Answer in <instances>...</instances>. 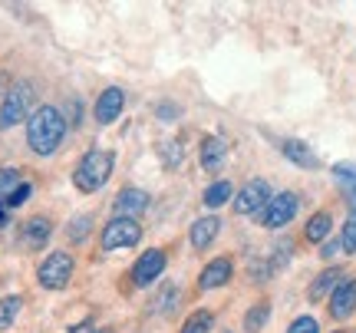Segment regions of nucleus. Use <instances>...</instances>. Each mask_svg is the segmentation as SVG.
Wrapping results in <instances>:
<instances>
[{
  "label": "nucleus",
  "mask_w": 356,
  "mask_h": 333,
  "mask_svg": "<svg viewBox=\"0 0 356 333\" xmlns=\"http://www.w3.org/2000/svg\"><path fill=\"white\" fill-rule=\"evenodd\" d=\"M89 231H92V215H76V218L66 225V238L73 244H79V241H86Z\"/></svg>",
  "instance_id": "nucleus-25"
},
{
  "label": "nucleus",
  "mask_w": 356,
  "mask_h": 333,
  "mask_svg": "<svg viewBox=\"0 0 356 333\" xmlns=\"http://www.w3.org/2000/svg\"><path fill=\"white\" fill-rule=\"evenodd\" d=\"M142 241V225L136 218H113L99 234L102 251H122V247H136Z\"/></svg>",
  "instance_id": "nucleus-4"
},
{
  "label": "nucleus",
  "mask_w": 356,
  "mask_h": 333,
  "mask_svg": "<svg viewBox=\"0 0 356 333\" xmlns=\"http://www.w3.org/2000/svg\"><path fill=\"white\" fill-rule=\"evenodd\" d=\"M280 152H284V159H291L293 165H300V168H317L320 165V159L314 155V149L300 139H284L280 142Z\"/></svg>",
  "instance_id": "nucleus-16"
},
{
  "label": "nucleus",
  "mask_w": 356,
  "mask_h": 333,
  "mask_svg": "<svg viewBox=\"0 0 356 333\" xmlns=\"http://www.w3.org/2000/svg\"><path fill=\"white\" fill-rule=\"evenodd\" d=\"M287 333H320V323L310 317V314H304V317H297V320L287 327Z\"/></svg>",
  "instance_id": "nucleus-28"
},
{
  "label": "nucleus",
  "mask_w": 356,
  "mask_h": 333,
  "mask_svg": "<svg viewBox=\"0 0 356 333\" xmlns=\"http://www.w3.org/2000/svg\"><path fill=\"white\" fill-rule=\"evenodd\" d=\"M53 234V221L47 218V215H33V218H26L24 225H20V241H24V247H30V251H40L43 244L50 241Z\"/></svg>",
  "instance_id": "nucleus-12"
},
{
  "label": "nucleus",
  "mask_w": 356,
  "mask_h": 333,
  "mask_svg": "<svg viewBox=\"0 0 356 333\" xmlns=\"http://www.w3.org/2000/svg\"><path fill=\"white\" fill-rule=\"evenodd\" d=\"M231 277H234L231 257H215V261H208L204 270L198 274V291H218V287H225Z\"/></svg>",
  "instance_id": "nucleus-10"
},
{
  "label": "nucleus",
  "mask_w": 356,
  "mask_h": 333,
  "mask_svg": "<svg viewBox=\"0 0 356 333\" xmlns=\"http://www.w3.org/2000/svg\"><path fill=\"white\" fill-rule=\"evenodd\" d=\"M215 333H231V330H215Z\"/></svg>",
  "instance_id": "nucleus-37"
},
{
  "label": "nucleus",
  "mask_w": 356,
  "mask_h": 333,
  "mask_svg": "<svg viewBox=\"0 0 356 333\" xmlns=\"http://www.w3.org/2000/svg\"><path fill=\"white\" fill-rule=\"evenodd\" d=\"M73 254L70 251H53V254H47L43 261H40L37 268V281L43 291H63L66 284H70V277H73Z\"/></svg>",
  "instance_id": "nucleus-3"
},
{
  "label": "nucleus",
  "mask_w": 356,
  "mask_h": 333,
  "mask_svg": "<svg viewBox=\"0 0 356 333\" xmlns=\"http://www.w3.org/2000/svg\"><path fill=\"white\" fill-rule=\"evenodd\" d=\"M228 159V142L218 136H204L202 139V168L204 172H218Z\"/></svg>",
  "instance_id": "nucleus-15"
},
{
  "label": "nucleus",
  "mask_w": 356,
  "mask_h": 333,
  "mask_svg": "<svg viewBox=\"0 0 356 333\" xmlns=\"http://www.w3.org/2000/svg\"><path fill=\"white\" fill-rule=\"evenodd\" d=\"M340 251H343V244H340V241H323V247H320V254L327 257V261H333Z\"/></svg>",
  "instance_id": "nucleus-32"
},
{
  "label": "nucleus",
  "mask_w": 356,
  "mask_h": 333,
  "mask_svg": "<svg viewBox=\"0 0 356 333\" xmlns=\"http://www.w3.org/2000/svg\"><path fill=\"white\" fill-rule=\"evenodd\" d=\"M333 179L340 181L346 202H350V211H356V165L353 162H337L333 165Z\"/></svg>",
  "instance_id": "nucleus-18"
},
{
  "label": "nucleus",
  "mask_w": 356,
  "mask_h": 333,
  "mask_svg": "<svg viewBox=\"0 0 356 333\" xmlns=\"http://www.w3.org/2000/svg\"><path fill=\"white\" fill-rule=\"evenodd\" d=\"M113 165H115L113 152H106V149H89V152L79 159L76 172H73V185H76L83 195L99 192L102 185L109 181V175H113Z\"/></svg>",
  "instance_id": "nucleus-2"
},
{
  "label": "nucleus",
  "mask_w": 356,
  "mask_h": 333,
  "mask_svg": "<svg viewBox=\"0 0 356 333\" xmlns=\"http://www.w3.org/2000/svg\"><path fill=\"white\" fill-rule=\"evenodd\" d=\"M333 333H346V330H333Z\"/></svg>",
  "instance_id": "nucleus-38"
},
{
  "label": "nucleus",
  "mask_w": 356,
  "mask_h": 333,
  "mask_svg": "<svg viewBox=\"0 0 356 333\" xmlns=\"http://www.w3.org/2000/svg\"><path fill=\"white\" fill-rule=\"evenodd\" d=\"M70 333H96V323H92V320H79L76 327H70Z\"/></svg>",
  "instance_id": "nucleus-34"
},
{
  "label": "nucleus",
  "mask_w": 356,
  "mask_h": 333,
  "mask_svg": "<svg viewBox=\"0 0 356 333\" xmlns=\"http://www.w3.org/2000/svg\"><path fill=\"white\" fill-rule=\"evenodd\" d=\"M70 122H73V126L83 122V103H79V99H70V103H66V126H70Z\"/></svg>",
  "instance_id": "nucleus-30"
},
{
  "label": "nucleus",
  "mask_w": 356,
  "mask_h": 333,
  "mask_svg": "<svg viewBox=\"0 0 356 333\" xmlns=\"http://www.w3.org/2000/svg\"><path fill=\"white\" fill-rule=\"evenodd\" d=\"M297 211H300V195L280 192V195H274V198L267 202V208L261 211V225L270 231H277V228H284V225H291V221L297 218Z\"/></svg>",
  "instance_id": "nucleus-6"
},
{
  "label": "nucleus",
  "mask_w": 356,
  "mask_h": 333,
  "mask_svg": "<svg viewBox=\"0 0 356 333\" xmlns=\"http://www.w3.org/2000/svg\"><path fill=\"white\" fill-rule=\"evenodd\" d=\"M155 113L162 115L165 122H172V119H175V115H178V109H175V106H168V103H162V106H159V109H155Z\"/></svg>",
  "instance_id": "nucleus-33"
},
{
  "label": "nucleus",
  "mask_w": 356,
  "mask_h": 333,
  "mask_svg": "<svg viewBox=\"0 0 356 333\" xmlns=\"http://www.w3.org/2000/svg\"><path fill=\"white\" fill-rule=\"evenodd\" d=\"M165 264H168V257H165V251L162 247H152V251H145V254L136 261V268H132V284L136 287H152L159 277H162V270H165Z\"/></svg>",
  "instance_id": "nucleus-8"
},
{
  "label": "nucleus",
  "mask_w": 356,
  "mask_h": 333,
  "mask_svg": "<svg viewBox=\"0 0 356 333\" xmlns=\"http://www.w3.org/2000/svg\"><path fill=\"white\" fill-rule=\"evenodd\" d=\"M346 277V270L343 268H327V270H320L317 277H314V284L307 287V297L317 304V300H323V297H330L337 287H340V281Z\"/></svg>",
  "instance_id": "nucleus-14"
},
{
  "label": "nucleus",
  "mask_w": 356,
  "mask_h": 333,
  "mask_svg": "<svg viewBox=\"0 0 356 333\" xmlns=\"http://www.w3.org/2000/svg\"><path fill=\"white\" fill-rule=\"evenodd\" d=\"M218 231H221V218H215V215H208V218H198L195 225H191V247L195 251H204L208 244L218 238Z\"/></svg>",
  "instance_id": "nucleus-17"
},
{
  "label": "nucleus",
  "mask_w": 356,
  "mask_h": 333,
  "mask_svg": "<svg viewBox=\"0 0 356 333\" xmlns=\"http://www.w3.org/2000/svg\"><path fill=\"white\" fill-rule=\"evenodd\" d=\"M7 225V208H3V202H0V228Z\"/></svg>",
  "instance_id": "nucleus-35"
},
{
  "label": "nucleus",
  "mask_w": 356,
  "mask_h": 333,
  "mask_svg": "<svg viewBox=\"0 0 356 333\" xmlns=\"http://www.w3.org/2000/svg\"><path fill=\"white\" fill-rule=\"evenodd\" d=\"M30 103H33V86L30 83H13L7 96H3V103H0V129H13L20 119H26Z\"/></svg>",
  "instance_id": "nucleus-5"
},
{
  "label": "nucleus",
  "mask_w": 356,
  "mask_h": 333,
  "mask_svg": "<svg viewBox=\"0 0 356 333\" xmlns=\"http://www.w3.org/2000/svg\"><path fill=\"white\" fill-rule=\"evenodd\" d=\"M30 195H33V185H30V181H24V185H20V188H17V192H13L10 198L3 202V208H20L26 198H30Z\"/></svg>",
  "instance_id": "nucleus-29"
},
{
  "label": "nucleus",
  "mask_w": 356,
  "mask_h": 333,
  "mask_svg": "<svg viewBox=\"0 0 356 333\" xmlns=\"http://www.w3.org/2000/svg\"><path fill=\"white\" fill-rule=\"evenodd\" d=\"M181 162V145L178 142H165V165H175Z\"/></svg>",
  "instance_id": "nucleus-31"
},
{
  "label": "nucleus",
  "mask_w": 356,
  "mask_h": 333,
  "mask_svg": "<svg viewBox=\"0 0 356 333\" xmlns=\"http://www.w3.org/2000/svg\"><path fill=\"white\" fill-rule=\"evenodd\" d=\"M333 320H346V317H353L356 314V277L353 274H346L340 287L330 294V304H327Z\"/></svg>",
  "instance_id": "nucleus-9"
},
{
  "label": "nucleus",
  "mask_w": 356,
  "mask_h": 333,
  "mask_svg": "<svg viewBox=\"0 0 356 333\" xmlns=\"http://www.w3.org/2000/svg\"><path fill=\"white\" fill-rule=\"evenodd\" d=\"M215 327V314L211 310H195L188 320L181 323V333H211Z\"/></svg>",
  "instance_id": "nucleus-24"
},
{
  "label": "nucleus",
  "mask_w": 356,
  "mask_h": 333,
  "mask_svg": "<svg viewBox=\"0 0 356 333\" xmlns=\"http://www.w3.org/2000/svg\"><path fill=\"white\" fill-rule=\"evenodd\" d=\"M340 244H343V254H356V211H350V215H346Z\"/></svg>",
  "instance_id": "nucleus-27"
},
{
  "label": "nucleus",
  "mask_w": 356,
  "mask_h": 333,
  "mask_svg": "<svg viewBox=\"0 0 356 333\" xmlns=\"http://www.w3.org/2000/svg\"><path fill=\"white\" fill-rule=\"evenodd\" d=\"M20 185H24V172H20V168H13V165L0 168V198H3V202H7Z\"/></svg>",
  "instance_id": "nucleus-23"
},
{
  "label": "nucleus",
  "mask_w": 356,
  "mask_h": 333,
  "mask_svg": "<svg viewBox=\"0 0 356 333\" xmlns=\"http://www.w3.org/2000/svg\"><path fill=\"white\" fill-rule=\"evenodd\" d=\"M333 228V218H330V211H317V215H310V221H307V241L310 244H320V241H327V234H330Z\"/></svg>",
  "instance_id": "nucleus-19"
},
{
  "label": "nucleus",
  "mask_w": 356,
  "mask_h": 333,
  "mask_svg": "<svg viewBox=\"0 0 356 333\" xmlns=\"http://www.w3.org/2000/svg\"><path fill=\"white\" fill-rule=\"evenodd\" d=\"M175 300H178V287H175V284H162V291H159V294H155V300H152V310H155V314H168Z\"/></svg>",
  "instance_id": "nucleus-26"
},
{
  "label": "nucleus",
  "mask_w": 356,
  "mask_h": 333,
  "mask_svg": "<svg viewBox=\"0 0 356 333\" xmlns=\"http://www.w3.org/2000/svg\"><path fill=\"white\" fill-rule=\"evenodd\" d=\"M96 333H115V330H96Z\"/></svg>",
  "instance_id": "nucleus-36"
},
{
  "label": "nucleus",
  "mask_w": 356,
  "mask_h": 333,
  "mask_svg": "<svg viewBox=\"0 0 356 333\" xmlns=\"http://www.w3.org/2000/svg\"><path fill=\"white\" fill-rule=\"evenodd\" d=\"M20 310H24V297H20V294L0 297V333L10 330L13 320L20 317Z\"/></svg>",
  "instance_id": "nucleus-20"
},
{
  "label": "nucleus",
  "mask_w": 356,
  "mask_h": 333,
  "mask_svg": "<svg viewBox=\"0 0 356 333\" xmlns=\"http://www.w3.org/2000/svg\"><path fill=\"white\" fill-rule=\"evenodd\" d=\"M122 109H126V92L119 90V86H109V90H102L99 99H96V122H99V126H113Z\"/></svg>",
  "instance_id": "nucleus-11"
},
{
  "label": "nucleus",
  "mask_w": 356,
  "mask_h": 333,
  "mask_svg": "<svg viewBox=\"0 0 356 333\" xmlns=\"http://www.w3.org/2000/svg\"><path fill=\"white\" fill-rule=\"evenodd\" d=\"M234 198V188H231V181H215V185H208L204 188V205L208 208H221L225 202Z\"/></svg>",
  "instance_id": "nucleus-22"
},
{
  "label": "nucleus",
  "mask_w": 356,
  "mask_h": 333,
  "mask_svg": "<svg viewBox=\"0 0 356 333\" xmlns=\"http://www.w3.org/2000/svg\"><path fill=\"white\" fill-rule=\"evenodd\" d=\"M274 195H270V185L264 179H251L241 185V192L234 195V211L238 215H257V211H264L267 202H270Z\"/></svg>",
  "instance_id": "nucleus-7"
},
{
  "label": "nucleus",
  "mask_w": 356,
  "mask_h": 333,
  "mask_svg": "<svg viewBox=\"0 0 356 333\" xmlns=\"http://www.w3.org/2000/svg\"><path fill=\"white\" fill-rule=\"evenodd\" d=\"M66 139V115L56 106H40L26 119V145L37 155H53Z\"/></svg>",
  "instance_id": "nucleus-1"
},
{
  "label": "nucleus",
  "mask_w": 356,
  "mask_h": 333,
  "mask_svg": "<svg viewBox=\"0 0 356 333\" xmlns=\"http://www.w3.org/2000/svg\"><path fill=\"white\" fill-rule=\"evenodd\" d=\"M270 320V300H257L254 307L244 314V333L264 330V323Z\"/></svg>",
  "instance_id": "nucleus-21"
},
{
  "label": "nucleus",
  "mask_w": 356,
  "mask_h": 333,
  "mask_svg": "<svg viewBox=\"0 0 356 333\" xmlns=\"http://www.w3.org/2000/svg\"><path fill=\"white\" fill-rule=\"evenodd\" d=\"M113 208H115V218H136V215H142L149 208V195L142 188H122L115 195Z\"/></svg>",
  "instance_id": "nucleus-13"
}]
</instances>
